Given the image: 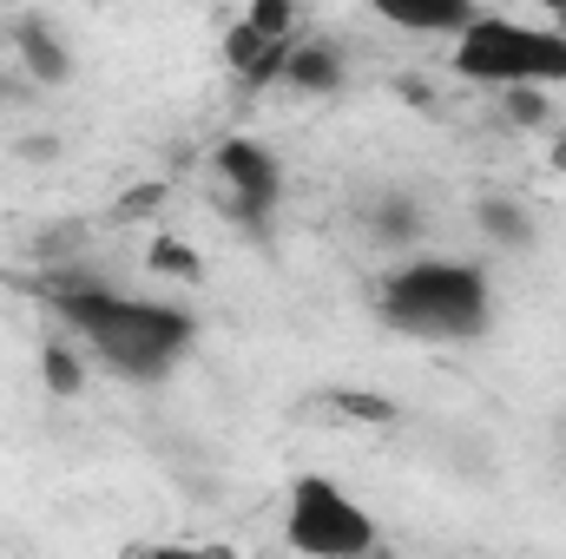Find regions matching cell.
<instances>
[{"label": "cell", "instance_id": "14", "mask_svg": "<svg viewBox=\"0 0 566 559\" xmlns=\"http://www.w3.org/2000/svg\"><path fill=\"white\" fill-rule=\"evenodd\" d=\"M369 224H376V238H382V244H402V238L416 231V218H409V204H402V198L376 204V218H369Z\"/></svg>", "mask_w": 566, "mask_h": 559}, {"label": "cell", "instance_id": "15", "mask_svg": "<svg viewBox=\"0 0 566 559\" xmlns=\"http://www.w3.org/2000/svg\"><path fill=\"white\" fill-rule=\"evenodd\" d=\"M554 27H566V7H560V13H554Z\"/></svg>", "mask_w": 566, "mask_h": 559}, {"label": "cell", "instance_id": "12", "mask_svg": "<svg viewBox=\"0 0 566 559\" xmlns=\"http://www.w3.org/2000/svg\"><path fill=\"white\" fill-rule=\"evenodd\" d=\"M80 382H86L80 356H73L66 342H46V389H53V395H80Z\"/></svg>", "mask_w": 566, "mask_h": 559}, {"label": "cell", "instance_id": "13", "mask_svg": "<svg viewBox=\"0 0 566 559\" xmlns=\"http://www.w3.org/2000/svg\"><path fill=\"white\" fill-rule=\"evenodd\" d=\"M151 271H165V277H198V251L178 244V238H158V244H151Z\"/></svg>", "mask_w": 566, "mask_h": 559}, {"label": "cell", "instance_id": "8", "mask_svg": "<svg viewBox=\"0 0 566 559\" xmlns=\"http://www.w3.org/2000/svg\"><path fill=\"white\" fill-rule=\"evenodd\" d=\"M474 224H481V238H488L494 251H527V244H534V218H527L514 198H488V204H474Z\"/></svg>", "mask_w": 566, "mask_h": 559}, {"label": "cell", "instance_id": "2", "mask_svg": "<svg viewBox=\"0 0 566 559\" xmlns=\"http://www.w3.org/2000/svg\"><path fill=\"white\" fill-rule=\"evenodd\" d=\"M376 316L409 342H481L494 329V283L468 257H409L382 277Z\"/></svg>", "mask_w": 566, "mask_h": 559}, {"label": "cell", "instance_id": "1", "mask_svg": "<svg viewBox=\"0 0 566 559\" xmlns=\"http://www.w3.org/2000/svg\"><path fill=\"white\" fill-rule=\"evenodd\" d=\"M53 316L126 382H165L191 342H198V316L178 303H151V296H119L106 283H53Z\"/></svg>", "mask_w": 566, "mask_h": 559}, {"label": "cell", "instance_id": "7", "mask_svg": "<svg viewBox=\"0 0 566 559\" xmlns=\"http://www.w3.org/2000/svg\"><path fill=\"white\" fill-rule=\"evenodd\" d=\"M277 86H290V93H336V86H343V53L323 46V40H303V46L290 40Z\"/></svg>", "mask_w": 566, "mask_h": 559}, {"label": "cell", "instance_id": "5", "mask_svg": "<svg viewBox=\"0 0 566 559\" xmlns=\"http://www.w3.org/2000/svg\"><path fill=\"white\" fill-rule=\"evenodd\" d=\"M211 171H218V184H224V198H231V211H238L244 224H264V218L277 211L283 165L264 139H218Z\"/></svg>", "mask_w": 566, "mask_h": 559}, {"label": "cell", "instance_id": "6", "mask_svg": "<svg viewBox=\"0 0 566 559\" xmlns=\"http://www.w3.org/2000/svg\"><path fill=\"white\" fill-rule=\"evenodd\" d=\"M13 46H20V66H27L40 86L73 80V53H66V40L53 33L46 13H20V20H13Z\"/></svg>", "mask_w": 566, "mask_h": 559}, {"label": "cell", "instance_id": "4", "mask_svg": "<svg viewBox=\"0 0 566 559\" xmlns=\"http://www.w3.org/2000/svg\"><path fill=\"white\" fill-rule=\"evenodd\" d=\"M283 540L303 559H369L382 553V527L376 514L336 487L329 474H296L283 494Z\"/></svg>", "mask_w": 566, "mask_h": 559}, {"label": "cell", "instance_id": "11", "mask_svg": "<svg viewBox=\"0 0 566 559\" xmlns=\"http://www.w3.org/2000/svg\"><path fill=\"white\" fill-rule=\"evenodd\" d=\"M244 27L264 33L271 46H290V33H296V7H290V0H258V7L244 13Z\"/></svg>", "mask_w": 566, "mask_h": 559}, {"label": "cell", "instance_id": "9", "mask_svg": "<svg viewBox=\"0 0 566 559\" xmlns=\"http://www.w3.org/2000/svg\"><path fill=\"white\" fill-rule=\"evenodd\" d=\"M389 13V27H402V33H461L468 20H474V7H461V0H434V7H382Z\"/></svg>", "mask_w": 566, "mask_h": 559}, {"label": "cell", "instance_id": "10", "mask_svg": "<svg viewBox=\"0 0 566 559\" xmlns=\"http://www.w3.org/2000/svg\"><path fill=\"white\" fill-rule=\"evenodd\" d=\"M126 559H238V547H224V540H145Z\"/></svg>", "mask_w": 566, "mask_h": 559}, {"label": "cell", "instance_id": "3", "mask_svg": "<svg viewBox=\"0 0 566 559\" xmlns=\"http://www.w3.org/2000/svg\"><path fill=\"white\" fill-rule=\"evenodd\" d=\"M448 66L474 86H501V93H547L566 86V27H534L514 13H474L454 40H448Z\"/></svg>", "mask_w": 566, "mask_h": 559}]
</instances>
